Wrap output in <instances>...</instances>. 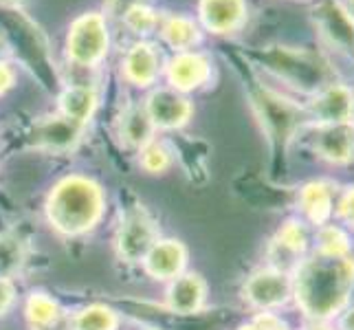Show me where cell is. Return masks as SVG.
Returning <instances> with one entry per match:
<instances>
[{
    "mask_svg": "<svg viewBox=\"0 0 354 330\" xmlns=\"http://www.w3.org/2000/svg\"><path fill=\"white\" fill-rule=\"evenodd\" d=\"M22 260H24L22 242L11 236L0 238V277H9L11 273H16Z\"/></svg>",
    "mask_w": 354,
    "mask_h": 330,
    "instance_id": "484cf974",
    "label": "cell"
},
{
    "mask_svg": "<svg viewBox=\"0 0 354 330\" xmlns=\"http://www.w3.org/2000/svg\"><path fill=\"white\" fill-rule=\"evenodd\" d=\"M306 330H333V328H328L326 324H313V326L306 328Z\"/></svg>",
    "mask_w": 354,
    "mask_h": 330,
    "instance_id": "d590c367",
    "label": "cell"
},
{
    "mask_svg": "<svg viewBox=\"0 0 354 330\" xmlns=\"http://www.w3.org/2000/svg\"><path fill=\"white\" fill-rule=\"evenodd\" d=\"M308 247V234L301 223L297 220H288L277 231L271 242V260L273 268L277 271H288L290 266H299L304 251Z\"/></svg>",
    "mask_w": 354,
    "mask_h": 330,
    "instance_id": "5bb4252c",
    "label": "cell"
},
{
    "mask_svg": "<svg viewBox=\"0 0 354 330\" xmlns=\"http://www.w3.org/2000/svg\"><path fill=\"white\" fill-rule=\"evenodd\" d=\"M350 236L337 225H322L317 231V253L328 258H350Z\"/></svg>",
    "mask_w": 354,
    "mask_h": 330,
    "instance_id": "603a6c76",
    "label": "cell"
},
{
    "mask_svg": "<svg viewBox=\"0 0 354 330\" xmlns=\"http://www.w3.org/2000/svg\"><path fill=\"white\" fill-rule=\"evenodd\" d=\"M337 216L344 225L354 229V187H348L337 203Z\"/></svg>",
    "mask_w": 354,
    "mask_h": 330,
    "instance_id": "83f0119b",
    "label": "cell"
},
{
    "mask_svg": "<svg viewBox=\"0 0 354 330\" xmlns=\"http://www.w3.org/2000/svg\"><path fill=\"white\" fill-rule=\"evenodd\" d=\"M165 77L176 93H189L205 86L212 77V62L205 53L183 51L176 53L165 66Z\"/></svg>",
    "mask_w": 354,
    "mask_h": 330,
    "instance_id": "8fae6325",
    "label": "cell"
},
{
    "mask_svg": "<svg viewBox=\"0 0 354 330\" xmlns=\"http://www.w3.org/2000/svg\"><path fill=\"white\" fill-rule=\"evenodd\" d=\"M156 240V225L152 216L141 210V207H137V210H130L119 223L115 236L117 255L130 264L143 262Z\"/></svg>",
    "mask_w": 354,
    "mask_h": 330,
    "instance_id": "5b68a950",
    "label": "cell"
},
{
    "mask_svg": "<svg viewBox=\"0 0 354 330\" xmlns=\"http://www.w3.org/2000/svg\"><path fill=\"white\" fill-rule=\"evenodd\" d=\"M172 165V156L163 143H156L154 139L141 148V167L150 174H163Z\"/></svg>",
    "mask_w": 354,
    "mask_h": 330,
    "instance_id": "d4e9b609",
    "label": "cell"
},
{
    "mask_svg": "<svg viewBox=\"0 0 354 330\" xmlns=\"http://www.w3.org/2000/svg\"><path fill=\"white\" fill-rule=\"evenodd\" d=\"M145 113H148L154 130H176L183 128L194 115V106L185 95L172 89L152 91L145 100Z\"/></svg>",
    "mask_w": 354,
    "mask_h": 330,
    "instance_id": "9c48e42d",
    "label": "cell"
},
{
    "mask_svg": "<svg viewBox=\"0 0 354 330\" xmlns=\"http://www.w3.org/2000/svg\"><path fill=\"white\" fill-rule=\"evenodd\" d=\"M62 311H59L57 302L53 297L44 295V293H33L27 302V320L33 330H51L57 326Z\"/></svg>",
    "mask_w": 354,
    "mask_h": 330,
    "instance_id": "7402d4cb",
    "label": "cell"
},
{
    "mask_svg": "<svg viewBox=\"0 0 354 330\" xmlns=\"http://www.w3.org/2000/svg\"><path fill=\"white\" fill-rule=\"evenodd\" d=\"M104 205V190L95 181L73 174L55 183L46 201V216L59 234L82 236L102 220Z\"/></svg>",
    "mask_w": 354,
    "mask_h": 330,
    "instance_id": "7a4b0ae2",
    "label": "cell"
},
{
    "mask_svg": "<svg viewBox=\"0 0 354 330\" xmlns=\"http://www.w3.org/2000/svg\"><path fill=\"white\" fill-rule=\"evenodd\" d=\"M352 279L354 260L315 253L313 258L301 260L295 268L292 297L310 320L324 322L348 306Z\"/></svg>",
    "mask_w": 354,
    "mask_h": 330,
    "instance_id": "6da1fadb",
    "label": "cell"
},
{
    "mask_svg": "<svg viewBox=\"0 0 354 330\" xmlns=\"http://www.w3.org/2000/svg\"><path fill=\"white\" fill-rule=\"evenodd\" d=\"M24 0H0V7H7V9H18L22 7Z\"/></svg>",
    "mask_w": 354,
    "mask_h": 330,
    "instance_id": "836d02e7",
    "label": "cell"
},
{
    "mask_svg": "<svg viewBox=\"0 0 354 330\" xmlns=\"http://www.w3.org/2000/svg\"><path fill=\"white\" fill-rule=\"evenodd\" d=\"M124 22H126V27L130 31L139 33V35H148V33H152L156 29L158 16L154 14L150 7H145V5H132L126 11Z\"/></svg>",
    "mask_w": 354,
    "mask_h": 330,
    "instance_id": "4316f807",
    "label": "cell"
},
{
    "mask_svg": "<svg viewBox=\"0 0 354 330\" xmlns=\"http://www.w3.org/2000/svg\"><path fill=\"white\" fill-rule=\"evenodd\" d=\"M161 35L163 40L169 48H174L176 53H183V51H194V46H196L203 38L201 33V27L198 22L189 18V16H169L163 20L161 24Z\"/></svg>",
    "mask_w": 354,
    "mask_h": 330,
    "instance_id": "d6986e66",
    "label": "cell"
},
{
    "mask_svg": "<svg viewBox=\"0 0 354 330\" xmlns=\"http://www.w3.org/2000/svg\"><path fill=\"white\" fill-rule=\"evenodd\" d=\"M249 16L247 0H198V20L214 35L236 33Z\"/></svg>",
    "mask_w": 354,
    "mask_h": 330,
    "instance_id": "7c38bea8",
    "label": "cell"
},
{
    "mask_svg": "<svg viewBox=\"0 0 354 330\" xmlns=\"http://www.w3.org/2000/svg\"><path fill=\"white\" fill-rule=\"evenodd\" d=\"M97 108V93L91 86H68L59 95V115L86 126Z\"/></svg>",
    "mask_w": 354,
    "mask_h": 330,
    "instance_id": "ffe728a7",
    "label": "cell"
},
{
    "mask_svg": "<svg viewBox=\"0 0 354 330\" xmlns=\"http://www.w3.org/2000/svg\"><path fill=\"white\" fill-rule=\"evenodd\" d=\"M84 126L66 119L64 115H53L42 119L33 128V143L35 148H42L48 152H66L75 148V143L82 139Z\"/></svg>",
    "mask_w": 354,
    "mask_h": 330,
    "instance_id": "4fadbf2b",
    "label": "cell"
},
{
    "mask_svg": "<svg viewBox=\"0 0 354 330\" xmlns=\"http://www.w3.org/2000/svg\"><path fill=\"white\" fill-rule=\"evenodd\" d=\"M167 309L172 313H198L207 300V284L198 273H180L167 288Z\"/></svg>",
    "mask_w": 354,
    "mask_h": 330,
    "instance_id": "2e32d148",
    "label": "cell"
},
{
    "mask_svg": "<svg viewBox=\"0 0 354 330\" xmlns=\"http://www.w3.org/2000/svg\"><path fill=\"white\" fill-rule=\"evenodd\" d=\"M240 330H286V326L277 320L275 315H271V313H262V315H258L255 320L249 324V326H242Z\"/></svg>",
    "mask_w": 354,
    "mask_h": 330,
    "instance_id": "f1b7e54d",
    "label": "cell"
},
{
    "mask_svg": "<svg viewBox=\"0 0 354 330\" xmlns=\"http://www.w3.org/2000/svg\"><path fill=\"white\" fill-rule=\"evenodd\" d=\"M111 35L106 18L100 11H88L73 20L66 35V55L77 66L100 64L108 53Z\"/></svg>",
    "mask_w": 354,
    "mask_h": 330,
    "instance_id": "277c9868",
    "label": "cell"
},
{
    "mask_svg": "<svg viewBox=\"0 0 354 330\" xmlns=\"http://www.w3.org/2000/svg\"><path fill=\"white\" fill-rule=\"evenodd\" d=\"M16 300V288L9 277H0V315H5Z\"/></svg>",
    "mask_w": 354,
    "mask_h": 330,
    "instance_id": "f546056e",
    "label": "cell"
},
{
    "mask_svg": "<svg viewBox=\"0 0 354 330\" xmlns=\"http://www.w3.org/2000/svg\"><path fill=\"white\" fill-rule=\"evenodd\" d=\"M313 20L328 46L354 55V20L348 16L341 0H319L313 11Z\"/></svg>",
    "mask_w": 354,
    "mask_h": 330,
    "instance_id": "8992f818",
    "label": "cell"
},
{
    "mask_svg": "<svg viewBox=\"0 0 354 330\" xmlns=\"http://www.w3.org/2000/svg\"><path fill=\"white\" fill-rule=\"evenodd\" d=\"M158 53L150 42H137L128 48L124 57V77L134 86H152L158 77Z\"/></svg>",
    "mask_w": 354,
    "mask_h": 330,
    "instance_id": "e0dca14e",
    "label": "cell"
},
{
    "mask_svg": "<svg viewBox=\"0 0 354 330\" xmlns=\"http://www.w3.org/2000/svg\"><path fill=\"white\" fill-rule=\"evenodd\" d=\"M352 89L341 82H333L310 95L306 104V115L319 124H348L352 115Z\"/></svg>",
    "mask_w": 354,
    "mask_h": 330,
    "instance_id": "ba28073f",
    "label": "cell"
},
{
    "mask_svg": "<svg viewBox=\"0 0 354 330\" xmlns=\"http://www.w3.org/2000/svg\"><path fill=\"white\" fill-rule=\"evenodd\" d=\"M244 300L260 311H271L292 297V277L277 268H262L253 273L244 284Z\"/></svg>",
    "mask_w": 354,
    "mask_h": 330,
    "instance_id": "52a82bcc",
    "label": "cell"
},
{
    "mask_svg": "<svg viewBox=\"0 0 354 330\" xmlns=\"http://www.w3.org/2000/svg\"><path fill=\"white\" fill-rule=\"evenodd\" d=\"M299 207L313 225H328L333 216V185L326 181H310L299 190Z\"/></svg>",
    "mask_w": 354,
    "mask_h": 330,
    "instance_id": "ac0fdd59",
    "label": "cell"
},
{
    "mask_svg": "<svg viewBox=\"0 0 354 330\" xmlns=\"http://www.w3.org/2000/svg\"><path fill=\"white\" fill-rule=\"evenodd\" d=\"M148 330H158V328H148Z\"/></svg>",
    "mask_w": 354,
    "mask_h": 330,
    "instance_id": "f35d334b",
    "label": "cell"
},
{
    "mask_svg": "<svg viewBox=\"0 0 354 330\" xmlns=\"http://www.w3.org/2000/svg\"><path fill=\"white\" fill-rule=\"evenodd\" d=\"M185 264L187 249L178 240H156L143 260L145 271L154 279H174L185 271Z\"/></svg>",
    "mask_w": 354,
    "mask_h": 330,
    "instance_id": "9a60e30c",
    "label": "cell"
},
{
    "mask_svg": "<svg viewBox=\"0 0 354 330\" xmlns=\"http://www.w3.org/2000/svg\"><path fill=\"white\" fill-rule=\"evenodd\" d=\"M348 304L354 306V279H352V286H350V295H348Z\"/></svg>",
    "mask_w": 354,
    "mask_h": 330,
    "instance_id": "8d00e7d4",
    "label": "cell"
},
{
    "mask_svg": "<svg viewBox=\"0 0 354 330\" xmlns=\"http://www.w3.org/2000/svg\"><path fill=\"white\" fill-rule=\"evenodd\" d=\"M339 328L341 330H354V306H350L339 320Z\"/></svg>",
    "mask_w": 354,
    "mask_h": 330,
    "instance_id": "1f68e13d",
    "label": "cell"
},
{
    "mask_svg": "<svg viewBox=\"0 0 354 330\" xmlns=\"http://www.w3.org/2000/svg\"><path fill=\"white\" fill-rule=\"evenodd\" d=\"M16 82V73L7 62H0V95H5Z\"/></svg>",
    "mask_w": 354,
    "mask_h": 330,
    "instance_id": "4dcf8cb0",
    "label": "cell"
},
{
    "mask_svg": "<svg viewBox=\"0 0 354 330\" xmlns=\"http://www.w3.org/2000/svg\"><path fill=\"white\" fill-rule=\"evenodd\" d=\"M154 126L145 113V108L141 106H130L119 119V137L128 148L141 150L143 145H148L152 141Z\"/></svg>",
    "mask_w": 354,
    "mask_h": 330,
    "instance_id": "44dd1931",
    "label": "cell"
},
{
    "mask_svg": "<svg viewBox=\"0 0 354 330\" xmlns=\"http://www.w3.org/2000/svg\"><path fill=\"white\" fill-rule=\"evenodd\" d=\"M344 3V7H346V11H348V16L354 20V0H341Z\"/></svg>",
    "mask_w": 354,
    "mask_h": 330,
    "instance_id": "e575fe53",
    "label": "cell"
},
{
    "mask_svg": "<svg viewBox=\"0 0 354 330\" xmlns=\"http://www.w3.org/2000/svg\"><path fill=\"white\" fill-rule=\"evenodd\" d=\"M119 317L113 309L93 304V306L82 309L75 320H73V330H117Z\"/></svg>",
    "mask_w": 354,
    "mask_h": 330,
    "instance_id": "cb8c5ba5",
    "label": "cell"
},
{
    "mask_svg": "<svg viewBox=\"0 0 354 330\" xmlns=\"http://www.w3.org/2000/svg\"><path fill=\"white\" fill-rule=\"evenodd\" d=\"M264 64L275 77L306 95H315L328 84L337 82L330 62L322 53L308 51V48L275 46L266 51Z\"/></svg>",
    "mask_w": 354,
    "mask_h": 330,
    "instance_id": "3957f363",
    "label": "cell"
},
{
    "mask_svg": "<svg viewBox=\"0 0 354 330\" xmlns=\"http://www.w3.org/2000/svg\"><path fill=\"white\" fill-rule=\"evenodd\" d=\"M350 124L354 126V93H352V115H350Z\"/></svg>",
    "mask_w": 354,
    "mask_h": 330,
    "instance_id": "74e56055",
    "label": "cell"
},
{
    "mask_svg": "<svg viewBox=\"0 0 354 330\" xmlns=\"http://www.w3.org/2000/svg\"><path fill=\"white\" fill-rule=\"evenodd\" d=\"M9 53V46H7V40H5V35L0 33V62H5V55Z\"/></svg>",
    "mask_w": 354,
    "mask_h": 330,
    "instance_id": "d6a6232c",
    "label": "cell"
},
{
    "mask_svg": "<svg viewBox=\"0 0 354 330\" xmlns=\"http://www.w3.org/2000/svg\"><path fill=\"white\" fill-rule=\"evenodd\" d=\"M310 148L328 163L344 165L354 158V126L350 124H319L313 130Z\"/></svg>",
    "mask_w": 354,
    "mask_h": 330,
    "instance_id": "30bf717a",
    "label": "cell"
}]
</instances>
